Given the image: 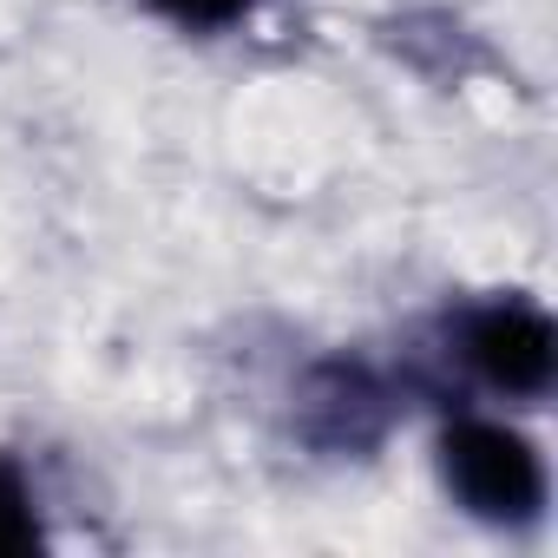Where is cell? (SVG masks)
<instances>
[{
    "mask_svg": "<svg viewBox=\"0 0 558 558\" xmlns=\"http://www.w3.org/2000/svg\"><path fill=\"white\" fill-rule=\"evenodd\" d=\"M434 473L440 493L486 532L525 538L545 525L551 512V473L538 440L506 421V414H480V408H453L434 427Z\"/></svg>",
    "mask_w": 558,
    "mask_h": 558,
    "instance_id": "1",
    "label": "cell"
},
{
    "mask_svg": "<svg viewBox=\"0 0 558 558\" xmlns=\"http://www.w3.org/2000/svg\"><path fill=\"white\" fill-rule=\"evenodd\" d=\"M145 8L171 34H184V40H223V34H236V27L256 21L263 0H145Z\"/></svg>",
    "mask_w": 558,
    "mask_h": 558,
    "instance_id": "6",
    "label": "cell"
},
{
    "mask_svg": "<svg viewBox=\"0 0 558 558\" xmlns=\"http://www.w3.org/2000/svg\"><path fill=\"white\" fill-rule=\"evenodd\" d=\"M401 414H408L401 381L355 349L316 355L290 395V427L316 460H375L395 440Z\"/></svg>",
    "mask_w": 558,
    "mask_h": 558,
    "instance_id": "3",
    "label": "cell"
},
{
    "mask_svg": "<svg viewBox=\"0 0 558 558\" xmlns=\"http://www.w3.org/2000/svg\"><path fill=\"white\" fill-rule=\"evenodd\" d=\"M440 355L480 395L538 408L558 381V323L532 290H486L440 316Z\"/></svg>",
    "mask_w": 558,
    "mask_h": 558,
    "instance_id": "2",
    "label": "cell"
},
{
    "mask_svg": "<svg viewBox=\"0 0 558 558\" xmlns=\"http://www.w3.org/2000/svg\"><path fill=\"white\" fill-rule=\"evenodd\" d=\"M381 40H388L414 73H427V80H440V86H466V80L493 73L486 40H480L460 14H447V8H408V14H395V21L381 27Z\"/></svg>",
    "mask_w": 558,
    "mask_h": 558,
    "instance_id": "4",
    "label": "cell"
},
{
    "mask_svg": "<svg viewBox=\"0 0 558 558\" xmlns=\"http://www.w3.org/2000/svg\"><path fill=\"white\" fill-rule=\"evenodd\" d=\"M47 545H53V532H47L34 466L14 447H0V558H40Z\"/></svg>",
    "mask_w": 558,
    "mask_h": 558,
    "instance_id": "5",
    "label": "cell"
}]
</instances>
